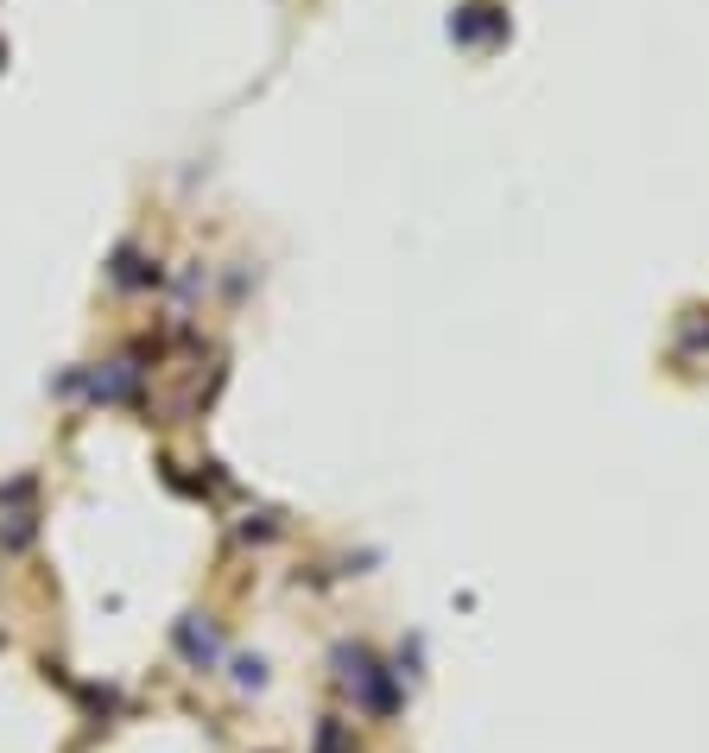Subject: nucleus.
I'll use <instances>...</instances> for the list:
<instances>
[{
  "label": "nucleus",
  "instance_id": "1",
  "mask_svg": "<svg viewBox=\"0 0 709 753\" xmlns=\"http://www.w3.org/2000/svg\"><path fill=\"white\" fill-rule=\"evenodd\" d=\"M184 653H190V658H209V653H216V633H209V628H184Z\"/></svg>",
  "mask_w": 709,
  "mask_h": 753
}]
</instances>
